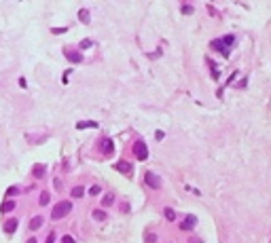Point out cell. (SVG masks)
<instances>
[{"label": "cell", "mask_w": 271, "mask_h": 243, "mask_svg": "<svg viewBox=\"0 0 271 243\" xmlns=\"http://www.w3.org/2000/svg\"><path fill=\"white\" fill-rule=\"evenodd\" d=\"M72 209V203L70 201H61V203H57V205L53 207V211H51V218L53 220H61L64 216H68Z\"/></svg>", "instance_id": "obj_1"}, {"label": "cell", "mask_w": 271, "mask_h": 243, "mask_svg": "<svg viewBox=\"0 0 271 243\" xmlns=\"http://www.w3.org/2000/svg\"><path fill=\"white\" fill-rule=\"evenodd\" d=\"M133 154H136L138 161H146V158H148V148L144 144V140H138V142L133 144Z\"/></svg>", "instance_id": "obj_2"}, {"label": "cell", "mask_w": 271, "mask_h": 243, "mask_svg": "<svg viewBox=\"0 0 271 243\" xmlns=\"http://www.w3.org/2000/svg\"><path fill=\"white\" fill-rule=\"evenodd\" d=\"M144 180H146V184H148L151 188H161V178H159L157 173H153V171H146Z\"/></svg>", "instance_id": "obj_3"}, {"label": "cell", "mask_w": 271, "mask_h": 243, "mask_svg": "<svg viewBox=\"0 0 271 243\" xmlns=\"http://www.w3.org/2000/svg\"><path fill=\"white\" fill-rule=\"evenodd\" d=\"M195 224H197V218H195V216H187V218H184V222L180 224V228H182V231H193V228H195Z\"/></svg>", "instance_id": "obj_4"}, {"label": "cell", "mask_w": 271, "mask_h": 243, "mask_svg": "<svg viewBox=\"0 0 271 243\" xmlns=\"http://www.w3.org/2000/svg\"><path fill=\"white\" fill-rule=\"evenodd\" d=\"M102 150H104V154H112V152H115V144H112L110 137H104V140H102Z\"/></svg>", "instance_id": "obj_5"}, {"label": "cell", "mask_w": 271, "mask_h": 243, "mask_svg": "<svg viewBox=\"0 0 271 243\" xmlns=\"http://www.w3.org/2000/svg\"><path fill=\"white\" fill-rule=\"evenodd\" d=\"M66 57H68V61H72V63H81L83 61V55L81 53H74V51H66Z\"/></svg>", "instance_id": "obj_6"}, {"label": "cell", "mask_w": 271, "mask_h": 243, "mask_svg": "<svg viewBox=\"0 0 271 243\" xmlns=\"http://www.w3.org/2000/svg\"><path fill=\"white\" fill-rule=\"evenodd\" d=\"M115 169H119L121 173H129V171H131V165H129V163H125V161H119L117 165H115Z\"/></svg>", "instance_id": "obj_7"}, {"label": "cell", "mask_w": 271, "mask_h": 243, "mask_svg": "<svg viewBox=\"0 0 271 243\" xmlns=\"http://www.w3.org/2000/svg\"><path fill=\"white\" fill-rule=\"evenodd\" d=\"M212 49H218L224 57H229V49L224 47V45H220V40H214V42H212Z\"/></svg>", "instance_id": "obj_8"}, {"label": "cell", "mask_w": 271, "mask_h": 243, "mask_svg": "<svg viewBox=\"0 0 271 243\" xmlns=\"http://www.w3.org/2000/svg\"><path fill=\"white\" fill-rule=\"evenodd\" d=\"M235 40H237V38L233 36V34H229V36H224L223 40H220V45H224V47L229 49V47H231V45H235Z\"/></svg>", "instance_id": "obj_9"}, {"label": "cell", "mask_w": 271, "mask_h": 243, "mask_svg": "<svg viewBox=\"0 0 271 243\" xmlns=\"http://www.w3.org/2000/svg\"><path fill=\"white\" fill-rule=\"evenodd\" d=\"M112 203H115V194H112V193H106V194H104V199H102V205L108 207V205H112Z\"/></svg>", "instance_id": "obj_10"}, {"label": "cell", "mask_w": 271, "mask_h": 243, "mask_svg": "<svg viewBox=\"0 0 271 243\" xmlns=\"http://www.w3.org/2000/svg\"><path fill=\"white\" fill-rule=\"evenodd\" d=\"M40 224H43V218H40V216H36V218H32V222H30V228H32V231H36V228H40Z\"/></svg>", "instance_id": "obj_11"}, {"label": "cell", "mask_w": 271, "mask_h": 243, "mask_svg": "<svg viewBox=\"0 0 271 243\" xmlns=\"http://www.w3.org/2000/svg\"><path fill=\"white\" fill-rule=\"evenodd\" d=\"M83 194H85V188H83V186H74V188H72V197L79 199V197H83Z\"/></svg>", "instance_id": "obj_12"}, {"label": "cell", "mask_w": 271, "mask_h": 243, "mask_svg": "<svg viewBox=\"0 0 271 243\" xmlns=\"http://www.w3.org/2000/svg\"><path fill=\"white\" fill-rule=\"evenodd\" d=\"M7 232H15V228H17V220H11V222H7Z\"/></svg>", "instance_id": "obj_13"}, {"label": "cell", "mask_w": 271, "mask_h": 243, "mask_svg": "<svg viewBox=\"0 0 271 243\" xmlns=\"http://www.w3.org/2000/svg\"><path fill=\"white\" fill-rule=\"evenodd\" d=\"M76 127H79V129H85V127H97V123H93V121H89V123H76Z\"/></svg>", "instance_id": "obj_14"}, {"label": "cell", "mask_w": 271, "mask_h": 243, "mask_svg": "<svg viewBox=\"0 0 271 243\" xmlns=\"http://www.w3.org/2000/svg\"><path fill=\"white\" fill-rule=\"evenodd\" d=\"M93 218L95 220H106V214H104L102 209H95V211H93Z\"/></svg>", "instance_id": "obj_15"}, {"label": "cell", "mask_w": 271, "mask_h": 243, "mask_svg": "<svg viewBox=\"0 0 271 243\" xmlns=\"http://www.w3.org/2000/svg\"><path fill=\"white\" fill-rule=\"evenodd\" d=\"M34 176H36V178H43V176H45V167L36 165V167H34Z\"/></svg>", "instance_id": "obj_16"}, {"label": "cell", "mask_w": 271, "mask_h": 243, "mask_svg": "<svg viewBox=\"0 0 271 243\" xmlns=\"http://www.w3.org/2000/svg\"><path fill=\"white\" fill-rule=\"evenodd\" d=\"M163 214H165V218H167V220H174V218H176L174 209H169V207H165V211H163Z\"/></svg>", "instance_id": "obj_17"}, {"label": "cell", "mask_w": 271, "mask_h": 243, "mask_svg": "<svg viewBox=\"0 0 271 243\" xmlns=\"http://www.w3.org/2000/svg\"><path fill=\"white\" fill-rule=\"evenodd\" d=\"M79 17H81L83 24H89V13H87V11H81V13H79Z\"/></svg>", "instance_id": "obj_18"}, {"label": "cell", "mask_w": 271, "mask_h": 243, "mask_svg": "<svg viewBox=\"0 0 271 243\" xmlns=\"http://www.w3.org/2000/svg\"><path fill=\"white\" fill-rule=\"evenodd\" d=\"M13 207H15V203H13V201H7V203L0 207V209H2V211H9V209H13Z\"/></svg>", "instance_id": "obj_19"}, {"label": "cell", "mask_w": 271, "mask_h": 243, "mask_svg": "<svg viewBox=\"0 0 271 243\" xmlns=\"http://www.w3.org/2000/svg\"><path fill=\"white\" fill-rule=\"evenodd\" d=\"M49 203V193H43L40 194V205H47Z\"/></svg>", "instance_id": "obj_20"}, {"label": "cell", "mask_w": 271, "mask_h": 243, "mask_svg": "<svg viewBox=\"0 0 271 243\" xmlns=\"http://www.w3.org/2000/svg\"><path fill=\"white\" fill-rule=\"evenodd\" d=\"M91 47V40H83L81 42V49H89Z\"/></svg>", "instance_id": "obj_21"}, {"label": "cell", "mask_w": 271, "mask_h": 243, "mask_svg": "<svg viewBox=\"0 0 271 243\" xmlns=\"http://www.w3.org/2000/svg\"><path fill=\"white\" fill-rule=\"evenodd\" d=\"M182 13H193V7H189V4H182Z\"/></svg>", "instance_id": "obj_22"}, {"label": "cell", "mask_w": 271, "mask_h": 243, "mask_svg": "<svg viewBox=\"0 0 271 243\" xmlns=\"http://www.w3.org/2000/svg\"><path fill=\"white\" fill-rule=\"evenodd\" d=\"M89 193H91V194H100V186H91Z\"/></svg>", "instance_id": "obj_23"}, {"label": "cell", "mask_w": 271, "mask_h": 243, "mask_svg": "<svg viewBox=\"0 0 271 243\" xmlns=\"http://www.w3.org/2000/svg\"><path fill=\"white\" fill-rule=\"evenodd\" d=\"M61 243H74V239H72L70 235H66V237H64V239H61Z\"/></svg>", "instance_id": "obj_24"}, {"label": "cell", "mask_w": 271, "mask_h": 243, "mask_svg": "<svg viewBox=\"0 0 271 243\" xmlns=\"http://www.w3.org/2000/svg\"><path fill=\"white\" fill-rule=\"evenodd\" d=\"M155 137H157V140H163L165 133H163V131H157V133H155Z\"/></svg>", "instance_id": "obj_25"}, {"label": "cell", "mask_w": 271, "mask_h": 243, "mask_svg": "<svg viewBox=\"0 0 271 243\" xmlns=\"http://www.w3.org/2000/svg\"><path fill=\"white\" fill-rule=\"evenodd\" d=\"M53 241H55V235L51 232V235H49V237H47V243H53Z\"/></svg>", "instance_id": "obj_26"}]
</instances>
